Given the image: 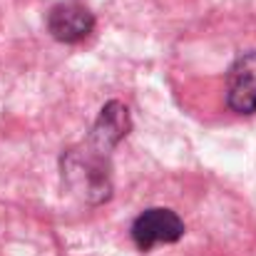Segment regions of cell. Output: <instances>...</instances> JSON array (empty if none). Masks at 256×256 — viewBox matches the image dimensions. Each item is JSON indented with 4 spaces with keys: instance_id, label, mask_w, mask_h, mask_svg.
Returning a JSON list of instances; mask_svg holds the SVG:
<instances>
[{
    "instance_id": "obj_2",
    "label": "cell",
    "mask_w": 256,
    "mask_h": 256,
    "mask_svg": "<svg viewBox=\"0 0 256 256\" xmlns=\"http://www.w3.org/2000/svg\"><path fill=\"white\" fill-rule=\"evenodd\" d=\"M130 236L140 252H152L160 244H174L184 236V219L172 209L152 206L132 222Z\"/></svg>"
},
{
    "instance_id": "obj_3",
    "label": "cell",
    "mask_w": 256,
    "mask_h": 256,
    "mask_svg": "<svg viewBox=\"0 0 256 256\" xmlns=\"http://www.w3.org/2000/svg\"><path fill=\"white\" fill-rule=\"evenodd\" d=\"M48 28L60 42H80L94 28V18L80 2H60L48 15Z\"/></svg>"
},
{
    "instance_id": "obj_1",
    "label": "cell",
    "mask_w": 256,
    "mask_h": 256,
    "mask_svg": "<svg viewBox=\"0 0 256 256\" xmlns=\"http://www.w3.org/2000/svg\"><path fill=\"white\" fill-rule=\"evenodd\" d=\"M167 80L176 104L206 127L256 117V15H216L182 32Z\"/></svg>"
}]
</instances>
